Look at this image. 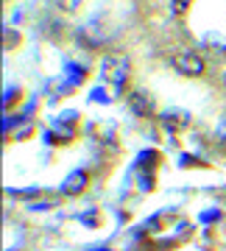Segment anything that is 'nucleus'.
<instances>
[{
  "mask_svg": "<svg viewBox=\"0 0 226 251\" xmlns=\"http://www.w3.org/2000/svg\"><path fill=\"white\" fill-rule=\"evenodd\" d=\"M171 64H173V70L181 73V75H190V78H199L201 73H204V59H201L196 50H179V53H173L171 56Z\"/></svg>",
  "mask_w": 226,
  "mask_h": 251,
  "instance_id": "obj_1",
  "label": "nucleus"
},
{
  "mask_svg": "<svg viewBox=\"0 0 226 251\" xmlns=\"http://www.w3.org/2000/svg\"><path fill=\"white\" fill-rule=\"evenodd\" d=\"M100 73H103L106 81L123 87V84H126V75H128V59L126 56H109L106 62L100 64Z\"/></svg>",
  "mask_w": 226,
  "mask_h": 251,
  "instance_id": "obj_2",
  "label": "nucleus"
},
{
  "mask_svg": "<svg viewBox=\"0 0 226 251\" xmlns=\"http://www.w3.org/2000/svg\"><path fill=\"white\" fill-rule=\"evenodd\" d=\"M128 106H131V112L140 115V117H151L154 115V98H151L148 92H143V90H137V92L128 95Z\"/></svg>",
  "mask_w": 226,
  "mask_h": 251,
  "instance_id": "obj_3",
  "label": "nucleus"
},
{
  "mask_svg": "<svg viewBox=\"0 0 226 251\" xmlns=\"http://www.w3.org/2000/svg\"><path fill=\"white\" fill-rule=\"evenodd\" d=\"M87 181H90L87 171H75V173H70V176L64 179L62 193H64V196H78V193H84V187H87Z\"/></svg>",
  "mask_w": 226,
  "mask_h": 251,
  "instance_id": "obj_4",
  "label": "nucleus"
},
{
  "mask_svg": "<svg viewBox=\"0 0 226 251\" xmlns=\"http://www.w3.org/2000/svg\"><path fill=\"white\" fill-rule=\"evenodd\" d=\"M187 123H190V115L187 112H165L162 115V126L168 131H181Z\"/></svg>",
  "mask_w": 226,
  "mask_h": 251,
  "instance_id": "obj_5",
  "label": "nucleus"
},
{
  "mask_svg": "<svg viewBox=\"0 0 226 251\" xmlns=\"http://www.w3.org/2000/svg\"><path fill=\"white\" fill-rule=\"evenodd\" d=\"M81 3L84 0H56V6H59L62 11H78L81 9Z\"/></svg>",
  "mask_w": 226,
  "mask_h": 251,
  "instance_id": "obj_6",
  "label": "nucleus"
},
{
  "mask_svg": "<svg viewBox=\"0 0 226 251\" xmlns=\"http://www.w3.org/2000/svg\"><path fill=\"white\" fill-rule=\"evenodd\" d=\"M31 131H34V126H31V123H20L17 128L11 131V140H23V137L31 134Z\"/></svg>",
  "mask_w": 226,
  "mask_h": 251,
  "instance_id": "obj_7",
  "label": "nucleus"
},
{
  "mask_svg": "<svg viewBox=\"0 0 226 251\" xmlns=\"http://www.w3.org/2000/svg\"><path fill=\"white\" fill-rule=\"evenodd\" d=\"M190 3H193V0H171V11H173V14H184Z\"/></svg>",
  "mask_w": 226,
  "mask_h": 251,
  "instance_id": "obj_8",
  "label": "nucleus"
}]
</instances>
